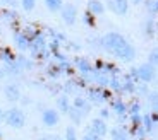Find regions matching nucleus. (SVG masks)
Returning <instances> with one entry per match:
<instances>
[{
	"mask_svg": "<svg viewBox=\"0 0 158 140\" xmlns=\"http://www.w3.org/2000/svg\"><path fill=\"white\" fill-rule=\"evenodd\" d=\"M100 41H102V48H103V50L108 51V53H112V55H114L120 46H124V45L127 43V39L124 38L120 33H114V31L103 34V38L100 39Z\"/></svg>",
	"mask_w": 158,
	"mask_h": 140,
	"instance_id": "nucleus-1",
	"label": "nucleus"
},
{
	"mask_svg": "<svg viewBox=\"0 0 158 140\" xmlns=\"http://www.w3.org/2000/svg\"><path fill=\"white\" fill-rule=\"evenodd\" d=\"M5 123H7L10 128H16V130L23 128L24 125H26V116H24L23 109L10 108L7 113H5Z\"/></svg>",
	"mask_w": 158,
	"mask_h": 140,
	"instance_id": "nucleus-2",
	"label": "nucleus"
},
{
	"mask_svg": "<svg viewBox=\"0 0 158 140\" xmlns=\"http://www.w3.org/2000/svg\"><path fill=\"white\" fill-rule=\"evenodd\" d=\"M138 75H139V82L150 84V82H153L155 77H156V67L151 65L150 62L141 63V65L138 67Z\"/></svg>",
	"mask_w": 158,
	"mask_h": 140,
	"instance_id": "nucleus-3",
	"label": "nucleus"
},
{
	"mask_svg": "<svg viewBox=\"0 0 158 140\" xmlns=\"http://www.w3.org/2000/svg\"><path fill=\"white\" fill-rule=\"evenodd\" d=\"M60 17L67 26H72L77 19V7L74 4H64V7L60 9Z\"/></svg>",
	"mask_w": 158,
	"mask_h": 140,
	"instance_id": "nucleus-4",
	"label": "nucleus"
},
{
	"mask_svg": "<svg viewBox=\"0 0 158 140\" xmlns=\"http://www.w3.org/2000/svg\"><path fill=\"white\" fill-rule=\"evenodd\" d=\"M114 56H117V58L122 60V62H132V60L136 58V48L131 43H126L124 46H120L115 51Z\"/></svg>",
	"mask_w": 158,
	"mask_h": 140,
	"instance_id": "nucleus-5",
	"label": "nucleus"
},
{
	"mask_svg": "<svg viewBox=\"0 0 158 140\" xmlns=\"http://www.w3.org/2000/svg\"><path fill=\"white\" fill-rule=\"evenodd\" d=\"M88 99H89V103H96V104H100V103L107 101L108 97H110V94H108V91L105 89V87H91L89 92H88Z\"/></svg>",
	"mask_w": 158,
	"mask_h": 140,
	"instance_id": "nucleus-6",
	"label": "nucleus"
},
{
	"mask_svg": "<svg viewBox=\"0 0 158 140\" xmlns=\"http://www.w3.org/2000/svg\"><path fill=\"white\" fill-rule=\"evenodd\" d=\"M88 130L89 132H93V133H96L98 137H105L110 130H108V125H107V121L105 120H102V118H95V120H91V123H89V126H88Z\"/></svg>",
	"mask_w": 158,
	"mask_h": 140,
	"instance_id": "nucleus-7",
	"label": "nucleus"
},
{
	"mask_svg": "<svg viewBox=\"0 0 158 140\" xmlns=\"http://www.w3.org/2000/svg\"><path fill=\"white\" fill-rule=\"evenodd\" d=\"M107 5L117 16H126L129 10V0H107Z\"/></svg>",
	"mask_w": 158,
	"mask_h": 140,
	"instance_id": "nucleus-8",
	"label": "nucleus"
},
{
	"mask_svg": "<svg viewBox=\"0 0 158 140\" xmlns=\"http://www.w3.org/2000/svg\"><path fill=\"white\" fill-rule=\"evenodd\" d=\"M41 121H43L45 126H55L59 125L60 121V115H59V109H45L43 113H41Z\"/></svg>",
	"mask_w": 158,
	"mask_h": 140,
	"instance_id": "nucleus-9",
	"label": "nucleus"
},
{
	"mask_svg": "<svg viewBox=\"0 0 158 140\" xmlns=\"http://www.w3.org/2000/svg\"><path fill=\"white\" fill-rule=\"evenodd\" d=\"M76 68L79 70V74L83 75V77L89 79L91 75H93V72H95V68H93V65L89 63V60L86 58H76Z\"/></svg>",
	"mask_w": 158,
	"mask_h": 140,
	"instance_id": "nucleus-10",
	"label": "nucleus"
},
{
	"mask_svg": "<svg viewBox=\"0 0 158 140\" xmlns=\"http://www.w3.org/2000/svg\"><path fill=\"white\" fill-rule=\"evenodd\" d=\"M112 109H114V113L117 115L120 120H124L127 115V104L124 103V99H120V97H117V99H114L112 101Z\"/></svg>",
	"mask_w": 158,
	"mask_h": 140,
	"instance_id": "nucleus-11",
	"label": "nucleus"
},
{
	"mask_svg": "<svg viewBox=\"0 0 158 140\" xmlns=\"http://www.w3.org/2000/svg\"><path fill=\"white\" fill-rule=\"evenodd\" d=\"M4 94H5V97H7L9 101H12V103H16V101L21 99V89L16 86V84H7L5 89H4Z\"/></svg>",
	"mask_w": 158,
	"mask_h": 140,
	"instance_id": "nucleus-12",
	"label": "nucleus"
},
{
	"mask_svg": "<svg viewBox=\"0 0 158 140\" xmlns=\"http://www.w3.org/2000/svg\"><path fill=\"white\" fill-rule=\"evenodd\" d=\"M108 133H110V138L112 140H131L129 132H127L124 126H114Z\"/></svg>",
	"mask_w": 158,
	"mask_h": 140,
	"instance_id": "nucleus-13",
	"label": "nucleus"
},
{
	"mask_svg": "<svg viewBox=\"0 0 158 140\" xmlns=\"http://www.w3.org/2000/svg\"><path fill=\"white\" fill-rule=\"evenodd\" d=\"M14 41H16V45H17V48H19V50H23V51L29 50L31 39L26 36V33H16V34H14Z\"/></svg>",
	"mask_w": 158,
	"mask_h": 140,
	"instance_id": "nucleus-14",
	"label": "nucleus"
},
{
	"mask_svg": "<svg viewBox=\"0 0 158 140\" xmlns=\"http://www.w3.org/2000/svg\"><path fill=\"white\" fill-rule=\"evenodd\" d=\"M45 48H47V43H45V38L43 36H35V38L31 39V45H29V50L33 51V53H40V51H45Z\"/></svg>",
	"mask_w": 158,
	"mask_h": 140,
	"instance_id": "nucleus-15",
	"label": "nucleus"
},
{
	"mask_svg": "<svg viewBox=\"0 0 158 140\" xmlns=\"http://www.w3.org/2000/svg\"><path fill=\"white\" fill-rule=\"evenodd\" d=\"M72 108L79 109V111H83V113H88L91 109V103L88 97H74V101H72Z\"/></svg>",
	"mask_w": 158,
	"mask_h": 140,
	"instance_id": "nucleus-16",
	"label": "nucleus"
},
{
	"mask_svg": "<svg viewBox=\"0 0 158 140\" xmlns=\"http://www.w3.org/2000/svg\"><path fill=\"white\" fill-rule=\"evenodd\" d=\"M88 12H91L93 16H102L105 12V5L100 0H89L88 2Z\"/></svg>",
	"mask_w": 158,
	"mask_h": 140,
	"instance_id": "nucleus-17",
	"label": "nucleus"
},
{
	"mask_svg": "<svg viewBox=\"0 0 158 140\" xmlns=\"http://www.w3.org/2000/svg\"><path fill=\"white\" fill-rule=\"evenodd\" d=\"M71 108H72V103L69 101L67 96H60L59 99H57V109H59V111H62L64 115H69Z\"/></svg>",
	"mask_w": 158,
	"mask_h": 140,
	"instance_id": "nucleus-18",
	"label": "nucleus"
},
{
	"mask_svg": "<svg viewBox=\"0 0 158 140\" xmlns=\"http://www.w3.org/2000/svg\"><path fill=\"white\" fill-rule=\"evenodd\" d=\"M155 121H153V118H151V115L150 113H143V128H144V132L146 133H151L155 130Z\"/></svg>",
	"mask_w": 158,
	"mask_h": 140,
	"instance_id": "nucleus-19",
	"label": "nucleus"
},
{
	"mask_svg": "<svg viewBox=\"0 0 158 140\" xmlns=\"http://www.w3.org/2000/svg\"><path fill=\"white\" fill-rule=\"evenodd\" d=\"M45 5L50 12H60L64 7V0H45Z\"/></svg>",
	"mask_w": 158,
	"mask_h": 140,
	"instance_id": "nucleus-20",
	"label": "nucleus"
},
{
	"mask_svg": "<svg viewBox=\"0 0 158 140\" xmlns=\"http://www.w3.org/2000/svg\"><path fill=\"white\" fill-rule=\"evenodd\" d=\"M141 103L132 101L131 104H127V115H141Z\"/></svg>",
	"mask_w": 158,
	"mask_h": 140,
	"instance_id": "nucleus-21",
	"label": "nucleus"
},
{
	"mask_svg": "<svg viewBox=\"0 0 158 140\" xmlns=\"http://www.w3.org/2000/svg\"><path fill=\"white\" fill-rule=\"evenodd\" d=\"M83 111H79V109H76V108H71V111H69V116H71V120L74 121L76 125H79L81 121H83Z\"/></svg>",
	"mask_w": 158,
	"mask_h": 140,
	"instance_id": "nucleus-22",
	"label": "nucleus"
},
{
	"mask_svg": "<svg viewBox=\"0 0 158 140\" xmlns=\"http://www.w3.org/2000/svg\"><path fill=\"white\" fill-rule=\"evenodd\" d=\"M148 104L153 111H158V92H150L148 94Z\"/></svg>",
	"mask_w": 158,
	"mask_h": 140,
	"instance_id": "nucleus-23",
	"label": "nucleus"
},
{
	"mask_svg": "<svg viewBox=\"0 0 158 140\" xmlns=\"http://www.w3.org/2000/svg\"><path fill=\"white\" fill-rule=\"evenodd\" d=\"M110 87L114 91L122 92V79H118L117 75H112V77H110Z\"/></svg>",
	"mask_w": 158,
	"mask_h": 140,
	"instance_id": "nucleus-24",
	"label": "nucleus"
},
{
	"mask_svg": "<svg viewBox=\"0 0 158 140\" xmlns=\"http://www.w3.org/2000/svg\"><path fill=\"white\" fill-rule=\"evenodd\" d=\"M65 140H77V130L74 125H69L65 128Z\"/></svg>",
	"mask_w": 158,
	"mask_h": 140,
	"instance_id": "nucleus-25",
	"label": "nucleus"
},
{
	"mask_svg": "<svg viewBox=\"0 0 158 140\" xmlns=\"http://www.w3.org/2000/svg\"><path fill=\"white\" fill-rule=\"evenodd\" d=\"M148 62H150L151 65L158 67V46L150 51V55H148Z\"/></svg>",
	"mask_w": 158,
	"mask_h": 140,
	"instance_id": "nucleus-26",
	"label": "nucleus"
},
{
	"mask_svg": "<svg viewBox=\"0 0 158 140\" xmlns=\"http://www.w3.org/2000/svg\"><path fill=\"white\" fill-rule=\"evenodd\" d=\"M21 7L26 12H31L36 7V0H21Z\"/></svg>",
	"mask_w": 158,
	"mask_h": 140,
	"instance_id": "nucleus-27",
	"label": "nucleus"
},
{
	"mask_svg": "<svg viewBox=\"0 0 158 140\" xmlns=\"http://www.w3.org/2000/svg\"><path fill=\"white\" fill-rule=\"evenodd\" d=\"M81 140H102V137H98L96 133L89 132V130H86V133H84V137Z\"/></svg>",
	"mask_w": 158,
	"mask_h": 140,
	"instance_id": "nucleus-28",
	"label": "nucleus"
},
{
	"mask_svg": "<svg viewBox=\"0 0 158 140\" xmlns=\"http://www.w3.org/2000/svg\"><path fill=\"white\" fill-rule=\"evenodd\" d=\"M98 118H102V120H105L107 121L108 118H110V109H107V108H102L98 111Z\"/></svg>",
	"mask_w": 158,
	"mask_h": 140,
	"instance_id": "nucleus-29",
	"label": "nucleus"
},
{
	"mask_svg": "<svg viewBox=\"0 0 158 140\" xmlns=\"http://www.w3.org/2000/svg\"><path fill=\"white\" fill-rule=\"evenodd\" d=\"M95 17L96 16H93L91 12H86V14H84V22L89 24V26H95Z\"/></svg>",
	"mask_w": 158,
	"mask_h": 140,
	"instance_id": "nucleus-30",
	"label": "nucleus"
},
{
	"mask_svg": "<svg viewBox=\"0 0 158 140\" xmlns=\"http://www.w3.org/2000/svg\"><path fill=\"white\" fill-rule=\"evenodd\" d=\"M144 4H146L148 10H150L151 14H155V12H158V10H156V4H155V0H144Z\"/></svg>",
	"mask_w": 158,
	"mask_h": 140,
	"instance_id": "nucleus-31",
	"label": "nucleus"
},
{
	"mask_svg": "<svg viewBox=\"0 0 158 140\" xmlns=\"http://www.w3.org/2000/svg\"><path fill=\"white\" fill-rule=\"evenodd\" d=\"M153 27H155V24H153V21L150 19V21L146 22V26H144V31H146L148 36H153V33H155V31H153Z\"/></svg>",
	"mask_w": 158,
	"mask_h": 140,
	"instance_id": "nucleus-32",
	"label": "nucleus"
},
{
	"mask_svg": "<svg viewBox=\"0 0 158 140\" xmlns=\"http://www.w3.org/2000/svg\"><path fill=\"white\" fill-rule=\"evenodd\" d=\"M4 4H7V5H17L21 2V0H2Z\"/></svg>",
	"mask_w": 158,
	"mask_h": 140,
	"instance_id": "nucleus-33",
	"label": "nucleus"
},
{
	"mask_svg": "<svg viewBox=\"0 0 158 140\" xmlns=\"http://www.w3.org/2000/svg\"><path fill=\"white\" fill-rule=\"evenodd\" d=\"M131 4H134V5H139V4H143V2H144V0H129Z\"/></svg>",
	"mask_w": 158,
	"mask_h": 140,
	"instance_id": "nucleus-34",
	"label": "nucleus"
},
{
	"mask_svg": "<svg viewBox=\"0 0 158 140\" xmlns=\"http://www.w3.org/2000/svg\"><path fill=\"white\" fill-rule=\"evenodd\" d=\"M2 121H5V113L0 109V123H2Z\"/></svg>",
	"mask_w": 158,
	"mask_h": 140,
	"instance_id": "nucleus-35",
	"label": "nucleus"
}]
</instances>
